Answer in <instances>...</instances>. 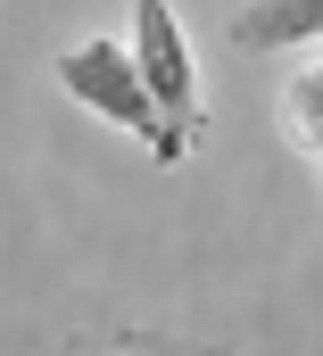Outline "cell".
I'll list each match as a JSON object with an SVG mask.
<instances>
[{
  "label": "cell",
  "instance_id": "1",
  "mask_svg": "<svg viewBox=\"0 0 323 356\" xmlns=\"http://www.w3.org/2000/svg\"><path fill=\"white\" fill-rule=\"evenodd\" d=\"M58 83H67V99H83L100 124H125L158 166H174V133H166L158 99H150V75H141L133 42L91 33V42H75V50H58Z\"/></svg>",
  "mask_w": 323,
  "mask_h": 356
},
{
  "label": "cell",
  "instance_id": "2",
  "mask_svg": "<svg viewBox=\"0 0 323 356\" xmlns=\"http://www.w3.org/2000/svg\"><path fill=\"white\" fill-rule=\"evenodd\" d=\"M133 58L150 75V99H158L166 133H174V166L199 149L207 133V108H199V75H191V42H182V17L166 0H133Z\"/></svg>",
  "mask_w": 323,
  "mask_h": 356
},
{
  "label": "cell",
  "instance_id": "3",
  "mask_svg": "<svg viewBox=\"0 0 323 356\" xmlns=\"http://www.w3.org/2000/svg\"><path fill=\"white\" fill-rule=\"evenodd\" d=\"M224 42L233 50H299V42H323V0H241L224 17Z\"/></svg>",
  "mask_w": 323,
  "mask_h": 356
},
{
  "label": "cell",
  "instance_id": "4",
  "mask_svg": "<svg viewBox=\"0 0 323 356\" xmlns=\"http://www.w3.org/2000/svg\"><path fill=\"white\" fill-rule=\"evenodd\" d=\"M282 133H290V149H323V58L299 67V83L282 91Z\"/></svg>",
  "mask_w": 323,
  "mask_h": 356
},
{
  "label": "cell",
  "instance_id": "5",
  "mask_svg": "<svg viewBox=\"0 0 323 356\" xmlns=\"http://www.w3.org/2000/svg\"><path fill=\"white\" fill-rule=\"evenodd\" d=\"M67 356H207V348H182V340H150V332H108V340H75Z\"/></svg>",
  "mask_w": 323,
  "mask_h": 356
}]
</instances>
